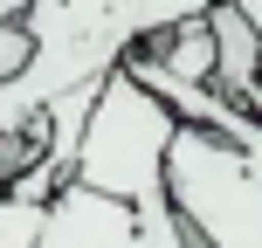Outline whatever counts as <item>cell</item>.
Masks as SVG:
<instances>
[{
    "instance_id": "cell-8",
    "label": "cell",
    "mask_w": 262,
    "mask_h": 248,
    "mask_svg": "<svg viewBox=\"0 0 262 248\" xmlns=\"http://www.w3.org/2000/svg\"><path fill=\"white\" fill-rule=\"evenodd\" d=\"M228 7H235V14H242V21H249V28H255V41H262V0H228Z\"/></svg>"
},
{
    "instance_id": "cell-2",
    "label": "cell",
    "mask_w": 262,
    "mask_h": 248,
    "mask_svg": "<svg viewBox=\"0 0 262 248\" xmlns=\"http://www.w3.org/2000/svg\"><path fill=\"white\" fill-rule=\"evenodd\" d=\"M172 131H180V118L152 90H138L124 69H111L97 83V104H90L83 138H76V172L69 179L104 193V200H118V207H131L138 248H193V235L180 228V214L166 200Z\"/></svg>"
},
{
    "instance_id": "cell-3",
    "label": "cell",
    "mask_w": 262,
    "mask_h": 248,
    "mask_svg": "<svg viewBox=\"0 0 262 248\" xmlns=\"http://www.w3.org/2000/svg\"><path fill=\"white\" fill-rule=\"evenodd\" d=\"M166 200L193 248H262V118L235 110L228 131L180 124L166 152Z\"/></svg>"
},
{
    "instance_id": "cell-4",
    "label": "cell",
    "mask_w": 262,
    "mask_h": 248,
    "mask_svg": "<svg viewBox=\"0 0 262 248\" xmlns=\"http://www.w3.org/2000/svg\"><path fill=\"white\" fill-rule=\"evenodd\" d=\"M35 248H138V221H131V207H118V200H104V193L69 179L41 207Z\"/></svg>"
},
{
    "instance_id": "cell-5",
    "label": "cell",
    "mask_w": 262,
    "mask_h": 248,
    "mask_svg": "<svg viewBox=\"0 0 262 248\" xmlns=\"http://www.w3.org/2000/svg\"><path fill=\"white\" fill-rule=\"evenodd\" d=\"M200 21H207V35H214V97H228V104L242 110V97L262 83V41H255V28L242 21L228 0H214Z\"/></svg>"
},
{
    "instance_id": "cell-6",
    "label": "cell",
    "mask_w": 262,
    "mask_h": 248,
    "mask_svg": "<svg viewBox=\"0 0 262 248\" xmlns=\"http://www.w3.org/2000/svg\"><path fill=\"white\" fill-rule=\"evenodd\" d=\"M21 14H28V0H0V83H7V76H21V62H28Z\"/></svg>"
},
{
    "instance_id": "cell-1",
    "label": "cell",
    "mask_w": 262,
    "mask_h": 248,
    "mask_svg": "<svg viewBox=\"0 0 262 248\" xmlns=\"http://www.w3.org/2000/svg\"><path fill=\"white\" fill-rule=\"evenodd\" d=\"M207 7L214 0H28V14H21L28 62H21V76L0 83V138L28 131L55 97L97 90L159 28L200 21Z\"/></svg>"
},
{
    "instance_id": "cell-7",
    "label": "cell",
    "mask_w": 262,
    "mask_h": 248,
    "mask_svg": "<svg viewBox=\"0 0 262 248\" xmlns=\"http://www.w3.org/2000/svg\"><path fill=\"white\" fill-rule=\"evenodd\" d=\"M35 235H41V207H21L0 193V248H35Z\"/></svg>"
}]
</instances>
